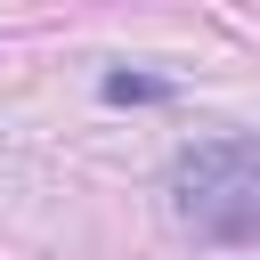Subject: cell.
<instances>
[{
    "instance_id": "7a4b0ae2",
    "label": "cell",
    "mask_w": 260,
    "mask_h": 260,
    "mask_svg": "<svg viewBox=\"0 0 260 260\" xmlns=\"http://www.w3.org/2000/svg\"><path fill=\"white\" fill-rule=\"evenodd\" d=\"M106 98L114 106H154V98H171V81H154V73H106Z\"/></svg>"
},
{
    "instance_id": "6da1fadb",
    "label": "cell",
    "mask_w": 260,
    "mask_h": 260,
    "mask_svg": "<svg viewBox=\"0 0 260 260\" xmlns=\"http://www.w3.org/2000/svg\"><path fill=\"white\" fill-rule=\"evenodd\" d=\"M171 211L203 244H260V138H203L171 162Z\"/></svg>"
}]
</instances>
